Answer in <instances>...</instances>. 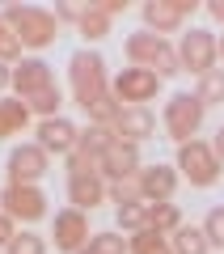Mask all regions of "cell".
Instances as JSON below:
<instances>
[{
    "label": "cell",
    "mask_w": 224,
    "mask_h": 254,
    "mask_svg": "<svg viewBox=\"0 0 224 254\" xmlns=\"http://www.w3.org/2000/svg\"><path fill=\"white\" fill-rule=\"evenodd\" d=\"M55 85V72H51V64L47 60H38V55H21V64H13V98H21V102H30V98H38L43 89H51Z\"/></svg>",
    "instance_id": "cell-14"
},
{
    "label": "cell",
    "mask_w": 224,
    "mask_h": 254,
    "mask_svg": "<svg viewBox=\"0 0 224 254\" xmlns=\"http://www.w3.org/2000/svg\"><path fill=\"white\" fill-rule=\"evenodd\" d=\"M47 246H51V242H47L43 233H34V229H17V237H13L0 254H47Z\"/></svg>",
    "instance_id": "cell-25"
},
{
    "label": "cell",
    "mask_w": 224,
    "mask_h": 254,
    "mask_svg": "<svg viewBox=\"0 0 224 254\" xmlns=\"http://www.w3.org/2000/svg\"><path fill=\"white\" fill-rule=\"evenodd\" d=\"M26 106H30V115H38V119H55V115H59V106H63V89H59V85H51V89H43L38 98H30Z\"/></svg>",
    "instance_id": "cell-26"
},
{
    "label": "cell",
    "mask_w": 224,
    "mask_h": 254,
    "mask_svg": "<svg viewBox=\"0 0 224 254\" xmlns=\"http://www.w3.org/2000/svg\"><path fill=\"white\" fill-rule=\"evenodd\" d=\"M0 212L13 220V225H34V220H43L47 216V195H43V187H4L0 190Z\"/></svg>",
    "instance_id": "cell-8"
},
{
    "label": "cell",
    "mask_w": 224,
    "mask_h": 254,
    "mask_svg": "<svg viewBox=\"0 0 224 254\" xmlns=\"http://www.w3.org/2000/svg\"><path fill=\"white\" fill-rule=\"evenodd\" d=\"M195 9H199L195 0H144L140 17H144V30L169 38L186 26V17H195Z\"/></svg>",
    "instance_id": "cell-7"
},
{
    "label": "cell",
    "mask_w": 224,
    "mask_h": 254,
    "mask_svg": "<svg viewBox=\"0 0 224 254\" xmlns=\"http://www.w3.org/2000/svg\"><path fill=\"white\" fill-rule=\"evenodd\" d=\"M203 9H207V17H212V21H220V26H224V0H207Z\"/></svg>",
    "instance_id": "cell-35"
},
{
    "label": "cell",
    "mask_w": 224,
    "mask_h": 254,
    "mask_svg": "<svg viewBox=\"0 0 224 254\" xmlns=\"http://www.w3.org/2000/svg\"><path fill=\"white\" fill-rule=\"evenodd\" d=\"M68 89H72V102L89 115L93 106H102V102L110 98V76H106V60H102L98 51H89V47H81V51L68 60Z\"/></svg>",
    "instance_id": "cell-1"
},
{
    "label": "cell",
    "mask_w": 224,
    "mask_h": 254,
    "mask_svg": "<svg viewBox=\"0 0 224 254\" xmlns=\"http://www.w3.org/2000/svg\"><path fill=\"white\" fill-rule=\"evenodd\" d=\"M110 93H114L118 106H148V102L161 93V76L148 72V68H123V72L110 81Z\"/></svg>",
    "instance_id": "cell-9"
},
{
    "label": "cell",
    "mask_w": 224,
    "mask_h": 254,
    "mask_svg": "<svg viewBox=\"0 0 224 254\" xmlns=\"http://www.w3.org/2000/svg\"><path fill=\"white\" fill-rule=\"evenodd\" d=\"M220 60H224V38H220Z\"/></svg>",
    "instance_id": "cell-38"
},
{
    "label": "cell",
    "mask_w": 224,
    "mask_h": 254,
    "mask_svg": "<svg viewBox=\"0 0 224 254\" xmlns=\"http://www.w3.org/2000/svg\"><path fill=\"white\" fill-rule=\"evenodd\" d=\"M195 98L203 102V106H224V68H212L207 76H199Z\"/></svg>",
    "instance_id": "cell-23"
},
{
    "label": "cell",
    "mask_w": 224,
    "mask_h": 254,
    "mask_svg": "<svg viewBox=\"0 0 224 254\" xmlns=\"http://www.w3.org/2000/svg\"><path fill=\"white\" fill-rule=\"evenodd\" d=\"M13 237H17V225H13V220L4 216V212H0V250H4V246H9Z\"/></svg>",
    "instance_id": "cell-34"
},
{
    "label": "cell",
    "mask_w": 224,
    "mask_h": 254,
    "mask_svg": "<svg viewBox=\"0 0 224 254\" xmlns=\"http://www.w3.org/2000/svg\"><path fill=\"white\" fill-rule=\"evenodd\" d=\"M127 254H173V246H169L165 233H157V229L148 225V229H140V233L127 237Z\"/></svg>",
    "instance_id": "cell-20"
},
{
    "label": "cell",
    "mask_w": 224,
    "mask_h": 254,
    "mask_svg": "<svg viewBox=\"0 0 224 254\" xmlns=\"http://www.w3.org/2000/svg\"><path fill=\"white\" fill-rule=\"evenodd\" d=\"M148 225L157 229V233H178L182 225H186V220H182V208L178 203H148Z\"/></svg>",
    "instance_id": "cell-21"
},
{
    "label": "cell",
    "mask_w": 224,
    "mask_h": 254,
    "mask_svg": "<svg viewBox=\"0 0 224 254\" xmlns=\"http://www.w3.org/2000/svg\"><path fill=\"white\" fill-rule=\"evenodd\" d=\"M34 144L43 148L47 157H68L72 148L81 144V127L72 123V119H63V115H55V119H38L34 123Z\"/></svg>",
    "instance_id": "cell-10"
},
{
    "label": "cell",
    "mask_w": 224,
    "mask_h": 254,
    "mask_svg": "<svg viewBox=\"0 0 224 254\" xmlns=\"http://www.w3.org/2000/svg\"><path fill=\"white\" fill-rule=\"evenodd\" d=\"M110 21H114V17H106V13H102L98 4L89 0V13L81 17V26H76V30H81L85 43H98V38H106V34H110Z\"/></svg>",
    "instance_id": "cell-24"
},
{
    "label": "cell",
    "mask_w": 224,
    "mask_h": 254,
    "mask_svg": "<svg viewBox=\"0 0 224 254\" xmlns=\"http://www.w3.org/2000/svg\"><path fill=\"white\" fill-rule=\"evenodd\" d=\"M47 170H51V157L38 144H17L9 153V161H4V174H9L13 187H38Z\"/></svg>",
    "instance_id": "cell-11"
},
{
    "label": "cell",
    "mask_w": 224,
    "mask_h": 254,
    "mask_svg": "<svg viewBox=\"0 0 224 254\" xmlns=\"http://www.w3.org/2000/svg\"><path fill=\"white\" fill-rule=\"evenodd\" d=\"M106 190L110 187H106L102 174H81V178H68V203L81 208V212H93V208H102V203H110Z\"/></svg>",
    "instance_id": "cell-17"
},
{
    "label": "cell",
    "mask_w": 224,
    "mask_h": 254,
    "mask_svg": "<svg viewBox=\"0 0 224 254\" xmlns=\"http://www.w3.org/2000/svg\"><path fill=\"white\" fill-rule=\"evenodd\" d=\"M178 174L190 187H216L224 174V161L212 153L207 140H186V144H178Z\"/></svg>",
    "instance_id": "cell-6"
},
{
    "label": "cell",
    "mask_w": 224,
    "mask_h": 254,
    "mask_svg": "<svg viewBox=\"0 0 224 254\" xmlns=\"http://www.w3.org/2000/svg\"><path fill=\"white\" fill-rule=\"evenodd\" d=\"M0 64H21V43H17V34L9 30L4 13H0Z\"/></svg>",
    "instance_id": "cell-28"
},
{
    "label": "cell",
    "mask_w": 224,
    "mask_h": 254,
    "mask_svg": "<svg viewBox=\"0 0 224 254\" xmlns=\"http://www.w3.org/2000/svg\"><path fill=\"white\" fill-rule=\"evenodd\" d=\"M114 136L127 144H144V140L157 136V115L148 106H123L114 119Z\"/></svg>",
    "instance_id": "cell-16"
},
{
    "label": "cell",
    "mask_w": 224,
    "mask_h": 254,
    "mask_svg": "<svg viewBox=\"0 0 224 254\" xmlns=\"http://www.w3.org/2000/svg\"><path fill=\"white\" fill-rule=\"evenodd\" d=\"M212 153H216V157H220V161H224V123L216 127V140H212Z\"/></svg>",
    "instance_id": "cell-37"
},
{
    "label": "cell",
    "mask_w": 224,
    "mask_h": 254,
    "mask_svg": "<svg viewBox=\"0 0 224 254\" xmlns=\"http://www.w3.org/2000/svg\"><path fill=\"white\" fill-rule=\"evenodd\" d=\"M135 182H140L144 203H173L182 174H178V165H161V161H157V165H144Z\"/></svg>",
    "instance_id": "cell-15"
},
{
    "label": "cell",
    "mask_w": 224,
    "mask_h": 254,
    "mask_svg": "<svg viewBox=\"0 0 224 254\" xmlns=\"http://www.w3.org/2000/svg\"><path fill=\"white\" fill-rule=\"evenodd\" d=\"M114 127H102V123H89V127H81V144L76 148H85V153H93V157H102L110 144H114Z\"/></svg>",
    "instance_id": "cell-22"
},
{
    "label": "cell",
    "mask_w": 224,
    "mask_h": 254,
    "mask_svg": "<svg viewBox=\"0 0 224 254\" xmlns=\"http://www.w3.org/2000/svg\"><path fill=\"white\" fill-rule=\"evenodd\" d=\"M63 165H68V178H81V174H98V157L85 153V148H72V153L63 157Z\"/></svg>",
    "instance_id": "cell-31"
},
{
    "label": "cell",
    "mask_w": 224,
    "mask_h": 254,
    "mask_svg": "<svg viewBox=\"0 0 224 254\" xmlns=\"http://www.w3.org/2000/svg\"><path fill=\"white\" fill-rule=\"evenodd\" d=\"M89 250L93 254H127V242L114 233V229H106V233H93L89 237Z\"/></svg>",
    "instance_id": "cell-32"
},
{
    "label": "cell",
    "mask_w": 224,
    "mask_h": 254,
    "mask_svg": "<svg viewBox=\"0 0 224 254\" xmlns=\"http://www.w3.org/2000/svg\"><path fill=\"white\" fill-rule=\"evenodd\" d=\"M30 123V106L21 98H0V140L9 136H21Z\"/></svg>",
    "instance_id": "cell-18"
},
{
    "label": "cell",
    "mask_w": 224,
    "mask_h": 254,
    "mask_svg": "<svg viewBox=\"0 0 224 254\" xmlns=\"http://www.w3.org/2000/svg\"><path fill=\"white\" fill-rule=\"evenodd\" d=\"M4 89H13V64H0V98H4Z\"/></svg>",
    "instance_id": "cell-36"
},
{
    "label": "cell",
    "mask_w": 224,
    "mask_h": 254,
    "mask_svg": "<svg viewBox=\"0 0 224 254\" xmlns=\"http://www.w3.org/2000/svg\"><path fill=\"white\" fill-rule=\"evenodd\" d=\"M106 195H110V203H114V208H123V203H140L144 195H140V182L135 178H127V182H106Z\"/></svg>",
    "instance_id": "cell-30"
},
{
    "label": "cell",
    "mask_w": 224,
    "mask_h": 254,
    "mask_svg": "<svg viewBox=\"0 0 224 254\" xmlns=\"http://www.w3.org/2000/svg\"><path fill=\"white\" fill-rule=\"evenodd\" d=\"M81 254H93V250H89V246H85V250H81Z\"/></svg>",
    "instance_id": "cell-39"
},
{
    "label": "cell",
    "mask_w": 224,
    "mask_h": 254,
    "mask_svg": "<svg viewBox=\"0 0 224 254\" xmlns=\"http://www.w3.org/2000/svg\"><path fill=\"white\" fill-rule=\"evenodd\" d=\"M178 64H182V72H190V76H207L212 68H220V38L212 30H203V26L182 30Z\"/></svg>",
    "instance_id": "cell-5"
},
{
    "label": "cell",
    "mask_w": 224,
    "mask_h": 254,
    "mask_svg": "<svg viewBox=\"0 0 224 254\" xmlns=\"http://www.w3.org/2000/svg\"><path fill=\"white\" fill-rule=\"evenodd\" d=\"M4 21H9V30L17 34L21 51H43V47H51L55 38H59V17H55V9H38V4H4Z\"/></svg>",
    "instance_id": "cell-2"
},
{
    "label": "cell",
    "mask_w": 224,
    "mask_h": 254,
    "mask_svg": "<svg viewBox=\"0 0 224 254\" xmlns=\"http://www.w3.org/2000/svg\"><path fill=\"white\" fill-rule=\"evenodd\" d=\"M123 51H127V60H131V68H148V72H157L161 81H169V76L182 72L178 47H173L169 38L153 34V30H135V34H127Z\"/></svg>",
    "instance_id": "cell-3"
},
{
    "label": "cell",
    "mask_w": 224,
    "mask_h": 254,
    "mask_svg": "<svg viewBox=\"0 0 224 254\" xmlns=\"http://www.w3.org/2000/svg\"><path fill=\"white\" fill-rule=\"evenodd\" d=\"M169 246H173V254H212L203 225H182L178 233H169Z\"/></svg>",
    "instance_id": "cell-19"
},
{
    "label": "cell",
    "mask_w": 224,
    "mask_h": 254,
    "mask_svg": "<svg viewBox=\"0 0 224 254\" xmlns=\"http://www.w3.org/2000/svg\"><path fill=\"white\" fill-rule=\"evenodd\" d=\"M85 13H89V0H85V4H72V0H59V4H55V17H59V26H63V21H68V26H81Z\"/></svg>",
    "instance_id": "cell-33"
},
{
    "label": "cell",
    "mask_w": 224,
    "mask_h": 254,
    "mask_svg": "<svg viewBox=\"0 0 224 254\" xmlns=\"http://www.w3.org/2000/svg\"><path fill=\"white\" fill-rule=\"evenodd\" d=\"M144 170V157H140V144H127V140H114L106 153L98 157V174L106 182H127V178H140Z\"/></svg>",
    "instance_id": "cell-13"
},
{
    "label": "cell",
    "mask_w": 224,
    "mask_h": 254,
    "mask_svg": "<svg viewBox=\"0 0 224 254\" xmlns=\"http://www.w3.org/2000/svg\"><path fill=\"white\" fill-rule=\"evenodd\" d=\"M118 216V229H127V233H140V229H148V203H123V208H114Z\"/></svg>",
    "instance_id": "cell-27"
},
{
    "label": "cell",
    "mask_w": 224,
    "mask_h": 254,
    "mask_svg": "<svg viewBox=\"0 0 224 254\" xmlns=\"http://www.w3.org/2000/svg\"><path fill=\"white\" fill-rule=\"evenodd\" d=\"M203 233H207V242H212V250H224V203H216L203 216Z\"/></svg>",
    "instance_id": "cell-29"
},
{
    "label": "cell",
    "mask_w": 224,
    "mask_h": 254,
    "mask_svg": "<svg viewBox=\"0 0 224 254\" xmlns=\"http://www.w3.org/2000/svg\"><path fill=\"white\" fill-rule=\"evenodd\" d=\"M203 119H207V106L195 98V93H173V98L165 102V110H161V127H165V136H169L173 144L199 140Z\"/></svg>",
    "instance_id": "cell-4"
},
{
    "label": "cell",
    "mask_w": 224,
    "mask_h": 254,
    "mask_svg": "<svg viewBox=\"0 0 224 254\" xmlns=\"http://www.w3.org/2000/svg\"><path fill=\"white\" fill-rule=\"evenodd\" d=\"M89 216H85L81 208H63L55 212V225H51V242L59 254H81L85 246H89Z\"/></svg>",
    "instance_id": "cell-12"
}]
</instances>
